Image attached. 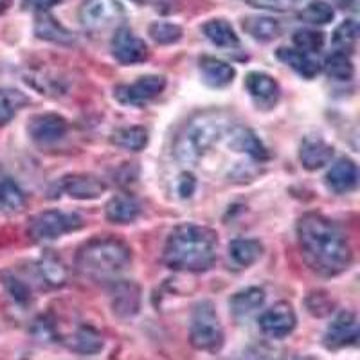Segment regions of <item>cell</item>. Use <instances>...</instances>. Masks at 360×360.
<instances>
[{"instance_id": "cell-14", "label": "cell", "mask_w": 360, "mask_h": 360, "mask_svg": "<svg viewBox=\"0 0 360 360\" xmlns=\"http://www.w3.org/2000/svg\"><path fill=\"white\" fill-rule=\"evenodd\" d=\"M62 189L70 198H76V200H94V198L101 197L107 186L98 176L78 173V175L65 176L62 180Z\"/></svg>"}, {"instance_id": "cell-12", "label": "cell", "mask_w": 360, "mask_h": 360, "mask_svg": "<svg viewBox=\"0 0 360 360\" xmlns=\"http://www.w3.org/2000/svg\"><path fill=\"white\" fill-rule=\"evenodd\" d=\"M69 130L67 119L58 114H40L34 115L29 123V135L31 139L40 144H53L63 139Z\"/></svg>"}, {"instance_id": "cell-7", "label": "cell", "mask_w": 360, "mask_h": 360, "mask_svg": "<svg viewBox=\"0 0 360 360\" xmlns=\"http://www.w3.org/2000/svg\"><path fill=\"white\" fill-rule=\"evenodd\" d=\"M82 218L78 214L63 213V211H41L29 218L27 234L33 242H49L67 233L82 227Z\"/></svg>"}, {"instance_id": "cell-36", "label": "cell", "mask_w": 360, "mask_h": 360, "mask_svg": "<svg viewBox=\"0 0 360 360\" xmlns=\"http://www.w3.org/2000/svg\"><path fill=\"white\" fill-rule=\"evenodd\" d=\"M148 33L157 44L162 45H169L175 44L182 38V29L179 27L176 24H169V22H153L148 29Z\"/></svg>"}, {"instance_id": "cell-5", "label": "cell", "mask_w": 360, "mask_h": 360, "mask_svg": "<svg viewBox=\"0 0 360 360\" xmlns=\"http://www.w3.org/2000/svg\"><path fill=\"white\" fill-rule=\"evenodd\" d=\"M224 328L213 303L202 301L195 307L189 324V342L198 352L217 353L224 346Z\"/></svg>"}, {"instance_id": "cell-39", "label": "cell", "mask_w": 360, "mask_h": 360, "mask_svg": "<svg viewBox=\"0 0 360 360\" xmlns=\"http://www.w3.org/2000/svg\"><path fill=\"white\" fill-rule=\"evenodd\" d=\"M197 188V182H195V176L189 175V173H184L179 180V193L180 197H191L193 191Z\"/></svg>"}, {"instance_id": "cell-35", "label": "cell", "mask_w": 360, "mask_h": 360, "mask_svg": "<svg viewBox=\"0 0 360 360\" xmlns=\"http://www.w3.org/2000/svg\"><path fill=\"white\" fill-rule=\"evenodd\" d=\"M292 40H294L295 49L307 54L319 53L324 47V34L314 29H299L294 33Z\"/></svg>"}, {"instance_id": "cell-25", "label": "cell", "mask_w": 360, "mask_h": 360, "mask_svg": "<svg viewBox=\"0 0 360 360\" xmlns=\"http://www.w3.org/2000/svg\"><path fill=\"white\" fill-rule=\"evenodd\" d=\"M245 33L258 41H272L281 34V25L270 17H247L243 20Z\"/></svg>"}, {"instance_id": "cell-24", "label": "cell", "mask_w": 360, "mask_h": 360, "mask_svg": "<svg viewBox=\"0 0 360 360\" xmlns=\"http://www.w3.org/2000/svg\"><path fill=\"white\" fill-rule=\"evenodd\" d=\"M278 58L285 63V65L294 69L299 76H303V78L307 79L315 78V76L319 74V63L315 62L314 58L307 53H301V51L297 49L281 47V49H278Z\"/></svg>"}, {"instance_id": "cell-6", "label": "cell", "mask_w": 360, "mask_h": 360, "mask_svg": "<svg viewBox=\"0 0 360 360\" xmlns=\"http://www.w3.org/2000/svg\"><path fill=\"white\" fill-rule=\"evenodd\" d=\"M124 20V9L119 0H85L79 8V22L90 34L107 33Z\"/></svg>"}, {"instance_id": "cell-27", "label": "cell", "mask_w": 360, "mask_h": 360, "mask_svg": "<svg viewBox=\"0 0 360 360\" xmlns=\"http://www.w3.org/2000/svg\"><path fill=\"white\" fill-rule=\"evenodd\" d=\"M204 34L207 37V40L211 41V44L218 45V47H236V45L240 44L233 25L227 20H221V18L209 20L207 24L204 25Z\"/></svg>"}, {"instance_id": "cell-11", "label": "cell", "mask_w": 360, "mask_h": 360, "mask_svg": "<svg viewBox=\"0 0 360 360\" xmlns=\"http://www.w3.org/2000/svg\"><path fill=\"white\" fill-rule=\"evenodd\" d=\"M112 54L124 65L144 62L148 58V47L144 40L135 37L128 27H119L112 38Z\"/></svg>"}, {"instance_id": "cell-4", "label": "cell", "mask_w": 360, "mask_h": 360, "mask_svg": "<svg viewBox=\"0 0 360 360\" xmlns=\"http://www.w3.org/2000/svg\"><path fill=\"white\" fill-rule=\"evenodd\" d=\"M233 127L231 119L220 112H205L191 119L182 134L175 141V155L180 162H197L207 150L214 146L218 141Z\"/></svg>"}, {"instance_id": "cell-19", "label": "cell", "mask_w": 360, "mask_h": 360, "mask_svg": "<svg viewBox=\"0 0 360 360\" xmlns=\"http://www.w3.org/2000/svg\"><path fill=\"white\" fill-rule=\"evenodd\" d=\"M265 303V292L258 287H249L231 297V311L236 319H247Z\"/></svg>"}, {"instance_id": "cell-2", "label": "cell", "mask_w": 360, "mask_h": 360, "mask_svg": "<svg viewBox=\"0 0 360 360\" xmlns=\"http://www.w3.org/2000/svg\"><path fill=\"white\" fill-rule=\"evenodd\" d=\"M217 234L195 224L179 225L164 245V263L179 272H204L217 258Z\"/></svg>"}, {"instance_id": "cell-40", "label": "cell", "mask_w": 360, "mask_h": 360, "mask_svg": "<svg viewBox=\"0 0 360 360\" xmlns=\"http://www.w3.org/2000/svg\"><path fill=\"white\" fill-rule=\"evenodd\" d=\"M24 2L25 8H33V9H38V11H47V9H51L53 6L60 4L62 0H22Z\"/></svg>"}, {"instance_id": "cell-32", "label": "cell", "mask_w": 360, "mask_h": 360, "mask_svg": "<svg viewBox=\"0 0 360 360\" xmlns=\"http://www.w3.org/2000/svg\"><path fill=\"white\" fill-rule=\"evenodd\" d=\"M324 70L330 78L337 79V82H349L355 74L349 54L337 53V51L324 60Z\"/></svg>"}, {"instance_id": "cell-29", "label": "cell", "mask_w": 360, "mask_h": 360, "mask_svg": "<svg viewBox=\"0 0 360 360\" xmlns=\"http://www.w3.org/2000/svg\"><path fill=\"white\" fill-rule=\"evenodd\" d=\"M112 143L128 152H141L148 144V131L141 127L119 128L112 135Z\"/></svg>"}, {"instance_id": "cell-17", "label": "cell", "mask_w": 360, "mask_h": 360, "mask_svg": "<svg viewBox=\"0 0 360 360\" xmlns=\"http://www.w3.org/2000/svg\"><path fill=\"white\" fill-rule=\"evenodd\" d=\"M359 169L352 159H339L326 173L328 188L335 193H349L355 189Z\"/></svg>"}, {"instance_id": "cell-26", "label": "cell", "mask_w": 360, "mask_h": 360, "mask_svg": "<svg viewBox=\"0 0 360 360\" xmlns=\"http://www.w3.org/2000/svg\"><path fill=\"white\" fill-rule=\"evenodd\" d=\"M70 348L82 355H96L103 349V337L96 328L83 324L74 332L70 339Z\"/></svg>"}, {"instance_id": "cell-33", "label": "cell", "mask_w": 360, "mask_h": 360, "mask_svg": "<svg viewBox=\"0 0 360 360\" xmlns=\"http://www.w3.org/2000/svg\"><path fill=\"white\" fill-rule=\"evenodd\" d=\"M356 40H359V24L355 20H344L333 33V47L337 53L349 54L355 49Z\"/></svg>"}, {"instance_id": "cell-34", "label": "cell", "mask_w": 360, "mask_h": 360, "mask_svg": "<svg viewBox=\"0 0 360 360\" xmlns=\"http://www.w3.org/2000/svg\"><path fill=\"white\" fill-rule=\"evenodd\" d=\"M333 17H335V11L324 0H314L303 11L299 13V18L311 25H324L328 22H332Z\"/></svg>"}, {"instance_id": "cell-28", "label": "cell", "mask_w": 360, "mask_h": 360, "mask_svg": "<svg viewBox=\"0 0 360 360\" xmlns=\"http://www.w3.org/2000/svg\"><path fill=\"white\" fill-rule=\"evenodd\" d=\"M25 205V195L13 179H0V209L6 213H18Z\"/></svg>"}, {"instance_id": "cell-1", "label": "cell", "mask_w": 360, "mask_h": 360, "mask_svg": "<svg viewBox=\"0 0 360 360\" xmlns=\"http://www.w3.org/2000/svg\"><path fill=\"white\" fill-rule=\"evenodd\" d=\"M297 238L304 262L317 274L332 278L352 265L353 254L348 240L324 214H304L297 224Z\"/></svg>"}, {"instance_id": "cell-3", "label": "cell", "mask_w": 360, "mask_h": 360, "mask_svg": "<svg viewBox=\"0 0 360 360\" xmlns=\"http://www.w3.org/2000/svg\"><path fill=\"white\" fill-rule=\"evenodd\" d=\"M131 262V250L117 238H92L76 254V269L83 278L110 281Z\"/></svg>"}, {"instance_id": "cell-20", "label": "cell", "mask_w": 360, "mask_h": 360, "mask_svg": "<svg viewBox=\"0 0 360 360\" xmlns=\"http://www.w3.org/2000/svg\"><path fill=\"white\" fill-rule=\"evenodd\" d=\"M107 218L114 224H130L141 214V204L131 195H117L105 207Z\"/></svg>"}, {"instance_id": "cell-18", "label": "cell", "mask_w": 360, "mask_h": 360, "mask_svg": "<svg viewBox=\"0 0 360 360\" xmlns=\"http://www.w3.org/2000/svg\"><path fill=\"white\" fill-rule=\"evenodd\" d=\"M200 70L204 76V82L207 85L214 86V89H221L233 83L236 70L233 65H229L224 60H218L213 56H204L200 58Z\"/></svg>"}, {"instance_id": "cell-9", "label": "cell", "mask_w": 360, "mask_h": 360, "mask_svg": "<svg viewBox=\"0 0 360 360\" xmlns=\"http://www.w3.org/2000/svg\"><path fill=\"white\" fill-rule=\"evenodd\" d=\"M166 86V79L162 76H143L131 85H119L114 90V96L123 105L143 107L152 99H155Z\"/></svg>"}, {"instance_id": "cell-30", "label": "cell", "mask_w": 360, "mask_h": 360, "mask_svg": "<svg viewBox=\"0 0 360 360\" xmlns=\"http://www.w3.org/2000/svg\"><path fill=\"white\" fill-rule=\"evenodd\" d=\"M27 103L29 99L22 94L20 90L0 89V127L8 124Z\"/></svg>"}, {"instance_id": "cell-41", "label": "cell", "mask_w": 360, "mask_h": 360, "mask_svg": "<svg viewBox=\"0 0 360 360\" xmlns=\"http://www.w3.org/2000/svg\"><path fill=\"white\" fill-rule=\"evenodd\" d=\"M9 2H11V0H0V13L6 11V8L9 6Z\"/></svg>"}, {"instance_id": "cell-13", "label": "cell", "mask_w": 360, "mask_h": 360, "mask_svg": "<svg viewBox=\"0 0 360 360\" xmlns=\"http://www.w3.org/2000/svg\"><path fill=\"white\" fill-rule=\"evenodd\" d=\"M224 139H227V146L238 153H247V155L256 160H265L269 157L266 148L263 146L258 135L249 130V128L233 124L229 131L225 134Z\"/></svg>"}, {"instance_id": "cell-38", "label": "cell", "mask_w": 360, "mask_h": 360, "mask_svg": "<svg viewBox=\"0 0 360 360\" xmlns=\"http://www.w3.org/2000/svg\"><path fill=\"white\" fill-rule=\"evenodd\" d=\"M247 2H250L256 8L276 9V11H285L292 4V0H247Z\"/></svg>"}, {"instance_id": "cell-23", "label": "cell", "mask_w": 360, "mask_h": 360, "mask_svg": "<svg viewBox=\"0 0 360 360\" xmlns=\"http://www.w3.org/2000/svg\"><path fill=\"white\" fill-rule=\"evenodd\" d=\"M114 314L119 317H131L139 310V288L134 283H119L114 288V299H112Z\"/></svg>"}, {"instance_id": "cell-21", "label": "cell", "mask_w": 360, "mask_h": 360, "mask_svg": "<svg viewBox=\"0 0 360 360\" xmlns=\"http://www.w3.org/2000/svg\"><path fill=\"white\" fill-rule=\"evenodd\" d=\"M263 245L258 240H249V238H238L229 243V258L240 269L254 265L262 258Z\"/></svg>"}, {"instance_id": "cell-8", "label": "cell", "mask_w": 360, "mask_h": 360, "mask_svg": "<svg viewBox=\"0 0 360 360\" xmlns=\"http://www.w3.org/2000/svg\"><path fill=\"white\" fill-rule=\"evenodd\" d=\"M258 323L263 335L281 340L294 332L295 324H297V317H295V311L290 303L279 301V303H276L274 307H270L269 310H265L259 315Z\"/></svg>"}, {"instance_id": "cell-37", "label": "cell", "mask_w": 360, "mask_h": 360, "mask_svg": "<svg viewBox=\"0 0 360 360\" xmlns=\"http://www.w3.org/2000/svg\"><path fill=\"white\" fill-rule=\"evenodd\" d=\"M4 287L6 290H8V294L11 295L17 303L20 304H25L31 301V292H29V288L25 287L24 283L20 281V279L17 278V276L9 274V272H4Z\"/></svg>"}, {"instance_id": "cell-16", "label": "cell", "mask_w": 360, "mask_h": 360, "mask_svg": "<svg viewBox=\"0 0 360 360\" xmlns=\"http://www.w3.org/2000/svg\"><path fill=\"white\" fill-rule=\"evenodd\" d=\"M333 157V148L328 143H324L323 139H317V137H307L301 144V150H299V159L304 168L315 172V169H321L324 166L330 164Z\"/></svg>"}, {"instance_id": "cell-22", "label": "cell", "mask_w": 360, "mask_h": 360, "mask_svg": "<svg viewBox=\"0 0 360 360\" xmlns=\"http://www.w3.org/2000/svg\"><path fill=\"white\" fill-rule=\"evenodd\" d=\"M38 270H40L45 283L51 285V287H63L67 283V278H69V270H67L65 263L54 250H45L41 254Z\"/></svg>"}, {"instance_id": "cell-15", "label": "cell", "mask_w": 360, "mask_h": 360, "mask_svg": "<svg viewBox=\"0 0 360 360\" xmlns=\"http://www.w3.org/2000/svg\"><path fill=\"white\" fill-rule=\"evenodd\" d=\"M245 86L249 90L250 98L262 107H272L281 94L278 82L265 72L247 74Z\"/></svg>"}, {"instance_id": "cell-31", "label": "cell", "mask_w": 360, "mask_h": 360, "mask_svg": "<svg viewBox=\"0 0 360 360\" xmlns=\"http://www.w3.org/2000/svg\"><path fill=\"white\" fill-rule=\"evenodd\" d=\"M34 31H37L38 38H41V40L56 41V44H70L74 40L72 34L62 24H58L53 17H49V15H41V17L37 18Z\"/></svg>"}, {"instance_id": "cell-10", "label": "cell", "mask_w": 360, "mask_h": 360, "mask_svg": "<svg viewBox=\"0 0 360 360\" xmlns=\"http://www.w3.org/2000/svg\"><path fill=\"white\" fill-rule=\"evenodd\" d=\"M324 346L328 349H342L359 340V323L353 311H340L324 332Z\"/></svg>"}]
</instances>
